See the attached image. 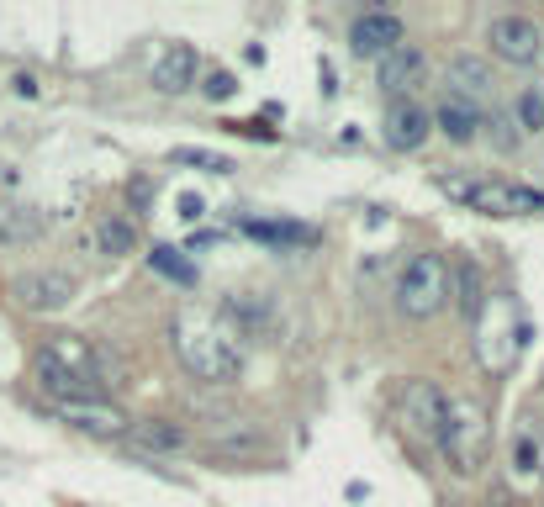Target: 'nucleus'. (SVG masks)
Returning <instances> with one entry per match:
<instances>
[{
  "instance_id": "1",
  "label": "nucleus",
  "mask_w": 544,
  "mask_h": 507,
  "mask_svg": "<svg viewBox=\"0 0 544 507\" xmlns=\"http://www.w3.org/2000/svg\"><path fill=\"white\" fill-rule=\"evenodd\" d=\"M170 344H175V360H180V370L191 375V381L228 386V381H238V370H243L238 344L222 328L201 323V317H180V323L170 328Z\"/></svg>"
},
{
  "instance_id": "2",
  "label": "nucleus",
  "mask_w": 544,
  "mask_h": 507,
  "mask_svg": "<svg viewBox=\"0 0 544 507\" xmlns=\"http://www.w3.org/2000/svg\"><path fill=\"white\" fill-rule=\"evenodd\" d=\"M434 185L449 201L471 206V212H492V217H534V212H544V196L529 191V185L486 180V175H439Z\"/></svg>"
},
{
  "instance_id": "3",
  "label": "nucleus",
  "mask_w": 544,
  "mask_h": 507,
  "mask_svg": "<svg viewBox=\"0 0 544 507\" xmlns=\"http://www.w3.org/2000/svg\"><path fill=\"white\" fill-rule=\"evenodd\" d=\"M449 302V265L444 254H412L397 275V307L407 317H439Z\"/></svg>"
},
{
  "instance_id": "4",
  "label": "nucleus",
  "mask_w": 544,
  "mask_h": 507,
  "mask_svg": "<svg viewBox=\"0 0 544 507\" xmlns=\"http://www.w3.org/2000/svg\"><path fill=\"white\" fill-rule=\"evenodd\" d=\"M439 449H444V460L455 465L460 476H471L476 465L486 460V418H481V407L471 402H449L444 412V423H439Z\"/></svg>"
},
{
  "instance_id": "5",
  "label": "nucleus",
  "mask_w": 544,
  "mask_h": 507,
  "mask_svg": "<svg viewBox=\"0 0 544 507\" xmlns=\"http://www.w3.org/2000/svg\"><path fill=\"white\" fill-rule=\"evenodd\" d=\"M486 43H492V53L502 64H534L544 53V32L529 22V16H492Z\"/></svg>"
},
{
  "instance_id": "6",
  "label": "nucleus",
  "mask_w": 544,
  "mask_h": 507,
  "mask_svg": "<svg viewBox=\"0 0 544 507\" xmlns=\"http://www.w3.org/2000/svg\"><path fill=\"white\" fill-rule=\"evenodd\" d=\"M11 296H16V307H27V312H59V307L74 302V275H64V270H27V275L11 280Z\"/></svg>"
},
{
  "instance_id": "7",
  "label": "nucleus",
  "mask_w": 544,
  "mask_h": 507,
  "mask_svg": "<svg viewBox=\"0 0 544 507\" xmlns=\"http://www.w3.org/2000/svg\"><path fill=\"white\" fill-rule=\"evenodd\" d=\"M402 43H407V27H402V16H391V11H365L360 22L349 27L354 59H386V53H397Z\"/></svg>"
},
{
  "instance_id": "8",
  "label": "nucleus",
  "mask_w": 544,
  "mask_h": 507,
  "mask_svg": "<svg viewBox=\"0 0 544 507\" xmlns=\"http://www.w3.org/2000/svg\"><path fill=\"white\" fill-rule=\"evenodd\" d=\"M444 412H449V397L434 381H407L402 386V428H407V434L434 439L439 423H444Z\"/></svg>"
},
{
  "instance_id": "9",
  "label": "nucleus",
  "mask_w": 544,
  "mask_h": 507,
  "mask_svg": "<svg viewBox=\"0 0 544 507\" xmlns=\"http://www.w3.org/2000/svg\"><path fill=\"white\" fill-rule=\"evenodd\" d=\"M434 133V122H428V111L418 101H391L386 106V143L397 148V154H418Z\"/></svg>"
},
{
  "instance_id": "10",
  "label": "nucleus",
  "mask_w": 544,
  "mask_h": 507,
  "mask_svg": "<svg viewBox=\"0 0 544 507\" xmlns=\"http://www.w3.org/2000/svg\"><path fill=\"white\" fill-rule=\"evenodd\" d=\"M196 69H201L196 48L191 43H170L154 59V69H148V80H154V90H164V96H180V90L196 85Z\"/></svg>"
},
{
  "instance_id": "11",
  "label": "nucleus",
  "mask_w": 544,
  "mask_h": 507,
  "mask_svg": "<svg viewBox=\"0 0 544 507\" xmlns=\"http://www.w3.org/2000/svg\"><path fill=\"white\" fill-rule=\"evenodd\" d=\"M428 80V59H423V48H412V43H402L397 53H386L381 59V90L386 96H412V90H418Z\"/></svg>"
},
{
  "instance_id": "12",
  "label": "nucleus",
  "mask_w": 544,
  "mask_h": 507,
  "mask_svg": "<svg viewBox=\"0 0 544 507\" xmlns=\"http://www.w3.org/2000/svg\"><path fill=\"white\" fill-rule=\"evenodd\" d=\"M59 418L69 428H80V434H96V439H122L127 434V418L117 407H106V402H59Z\"/></svg>"
},
{
  "instance_id": "13",
  "label": "nucleus",
  "mask_w": 544,
  "mask_h": 507,
  "mask_svg": "<svg viewBox=\"0 0 544 507\" xmlns=\"http://www.w3.org/2000/svg\"><path fill=\"white\" fill-rule=\"evenodd\" d=\"M37 354L53 360L59 370H69V375H80V381H96V349H90L80 333H53Z\"/></svg>"
},
{
  "instance_id": "14",
  "label": "nucleus",
  "mask_w": 544,
  "mask_h": 507,
  "mask_svg": "<svg viewBox=\"0 0 544 507\" xmlns=\"http://www.w3.org/2000/svg\"><path fill=\"white\" fill-rule=\"evenodd\" d=\"M428 122H439V133L449 138V143H476V133L486 127V117H481V106H471V101H460V96H449L444 90V101H439V111Z\"/></svg>"
},
{
  "instance_id": "15",
  "label": "nucleus",
  "mask_w": 544,
  "mask_h": 507,
  "mask_svg": "<svg viewBox=\"0 0 544 507\" xmlns=\"http://www.w3.org/2000/svg\"><path fill=\"white\" fill-rule=\"evenodd\" d=\"M138 249V222L133 217H101L96 222V233H90V254H101V259H127Z\"/></svg>"
},
{
  "instance_id": "16",
  "label": "nucleus",
  "mask_w": 544,
  "mask_h": 507,
  "mask_svg": "<svg viewBox=\"0 0 544 507\" xmlns=\"http://www.w3.org/2000/svg\"><path fill=\"white\" fill-rule=\"evenodd\" d=\"M449 296L460 302V312L471 317V323H481V312H486V275L471 265V259H455V265H449Z\"/></svg>"
},
{
  "instance_id": "17",
  "label": "nucleus",
  "mask_w": 544,
  "mask_h": 507,
  "mask_svg": "<svg viewBox=\"0 0 544 507\" xmlns=\"http://www.w3.org/2000/svg\"><path fill=\"white\" fill-rule=\"evenodd\" d=\"M43 233V212L22 201H0V249H27Z\"/></svg>"
},
{
  "instance_id": "18",
  "label": "nucleus",
  "mask_w": 544,
  "mask_h": 507,
  "mask_svg": "<svg viewBox=\"0 0 544 507\" xmlns=\"http://www.w3.org/2000/svg\"><path fill=\"white\" fill-rule=\"evenodd\" d=\"M449 96L481 106L486 96H492V74H486V64L481 59H449Z\"/></svg>"
},
{
  "instance_id": "19",
  "label": "nucleus",
  "mask_w": 544,
  "mask_h": 507,
  "mask_svg": "<svg viewBox=\"0 0 544 507\" xmlns=\"http://www.w3.org/2000/svg\"><path fill=\"white\" fill-rule=\"evenodd\" d=\"M133 434L138 449H148V455H164V449H185V428L180 423H138V428H127Z\"/></svg>"
},
{
  "instance_id": "20",
  "label": "nucleus",
  "mask_w": 544,
  "mask_h": 507,
  "mask_svg": "<svg viewBox=\"0 0 544 507\" xmlns=\"http://www.w3.org/2000/svg\"><path fill=\"white\" fill-rule=\"evenodd\" d=\"M148 265H154L159 275L180 280V286H196V265L185 259L180 249H170V243H154V254H148Z\"/></svg>"
},
{
  "instance_id": "21",
  "label": "nucleus",
  "mask_w": 544,
  "mask_h": 507,
  "mask_svg": "<svg viewBox=\"0 0 544 507\" xmlns=\"http://www.w3.org/2000/svg\"><path fill=\"white\" fill-rule=\"evenodd\" d=\"M170 159L175 164H191V169H206V175H233V159L228 154H212V148H175Z\"/></svg>"
},
{
  "instance_id": "22",
  "label": "nucleus",
  "mask_w": 544,
  "mask_h": 507,
  "mask_svg": "<svg viewBox=\"0 0 544 507\" xmlns=\"http://www.w3.org/2000/svg\"><path fill=\"white\" fill-rule=\"evenodd\" d=\"M249 233L270 243H312V228H286V222H249Z\"/></svg>"
},
{
  "instance_id": "23",
  "label": "nucleus",
  "mask_w": 544,
  "mask_h": 507,
  "mask_svg": "<svg viewBox=\"0 0 544 507\" xmlns=\"http://www.w3.org/2000/svg\"><path fill=\"white\" fill-rule=\"evenodd\" d=\"M513 465H518L523 476H539V471H544V444H539L534 434H523L518 449H513Z\"/></svg>"
},
{
  "instance_id": "24",
  "label": "nucleus",
  "mask_w": 544,
  "mask_h": 507,
  "mask_svg": "<svg viewBox=\"0 0 544 507\" xmlns=\"http://www.w3.org/2000/svg\"><path fill=\"white\" fill-rule=\"evenodd\" d=\"M518 122L529 127V133H539V127H544V90H539V85H529V90L518 96Z\"/></svg>"
},
{
  "instance_id": "25",
  "label": "nucleus",
  "mask_w": 544,
  "mask_h": 507,
  "mask_svg": "<svg viewBox=\"0 0 544 507\" xmlns=\"http://www.w3.org/2000/svg\"><path fill=\"white\" fill-rule=\"evenodd\" d=\"M201 90H206V96H212V101H228L233 90H238V80H233L228 69H217V74H206V85H201Z\"/></svg>"
},
{
  "instance_id": "26",
  "label": "nucleus",
  "mask_w": 544,
  "mask_h": 507,
  "mask_svg": "<svg viewBox=\"0 0 544 507\" xmlns=\"http://www.w3.org/2000/svg\"><path fill=\"white\" fill-rule=\"evenodd\" d=\"M154 201V180H133V206H148Z\"/></svg>"
},
{
  "instance_id": "27",
  "label": "nucleus",
  "mask_w": 544,
  "mask_h": 507,
  "mask_svg": "<svg viewBox=\"0 0 544 507\" xmlns=\"http://www.w3.org/2000/svg\"><path fill=\"white\" fill-rule=\"evenodd\" d=\"M180 212H185V217H201L206 206H201V196H180Z\"/></svg>"
},
{
  "instance_id": "28",
  "label": "nucleus",
  "mask_w": 544,
  "mask_h": 507,
  "mask_svg": "<svg viewBox=\"0 0 544 507\" xmlns=\"http://www.w3.org/2000/svg\"><path fill=\"white\" fill-rule=\"evenodd\" d=\"M16 96H37V80H32V74H16Z\"/></svg>"
},
{
  "instance_id": "29",
  "label": "nucleus",
  "mask_w": 544,
  "mask_h": 507,
  "mask_svg": "<svg viewBox=\"0 0 544 507\" xmlns=\"http://www.w3.org/2000/svg\"><path fill=\"white\" fill-rule=\"evenodd\" d=\"M502 507H534V502H502Z\"/></svg>"
}]
</instances>
